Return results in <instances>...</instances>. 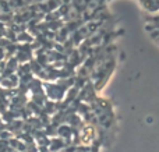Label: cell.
I'll return each instance as SVG.
<instances>
[{
	"label": "cell",
	"instance_id": "cell-1",
	"mask_svg": "<svg viewBox=\"0 0 159 152\" xmlns=\"http://www.w3.org/2000/svg\"><path fill=\"white\" fill-rule=\"evenodd\" d=\"M95 138V128L92 126H85L81 131V142L84 145H89Z\"/></svg>",
	"mask_w": 159,
	"mask_h": 152
}]
</instances>
